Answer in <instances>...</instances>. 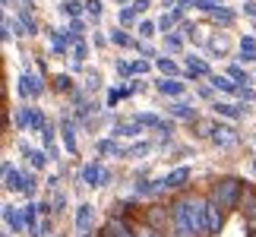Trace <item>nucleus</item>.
<instances>
[{"label": "nucleus", "instance_id": "1", "mask_svg": "<svg viewBox=\"0 0 256 237\" xmlns=\"http://www.w3.org/2000/svg\"><path fill=\"white\" fill-rule=\"evenodd\" d=\"M168 237H209L206 231V200L202 196H180L171 202V231Z\"/></svg>", "mask_w": 256, "mask_h": 237}, {"label": "nucleus", "instance_id": "2", "mask_svg": "<svg viewBox=\"0 0 256 237\" xmlns=\"http://www.w3.org/2000/svg\"><path fill=\"white\" fill-rule=\"evenodd\" d=\"M240 196H244V180H238V177H222V180H215L212 190H209V200L218 202L224 212H228V209H238V206H240Z\"/></svg>", "mask_w": 256, "mask_h": 237}, {"label": "nucleus", "instance_id": "3", "mask_svg": "<svg viewBox=\"0 0 256 237\" xmlns=\"http://www.w3.org/2000/svg\"><path fill=\"white\" fill-rule=\"evenodd\" d=\"M238 212L244 215V224H247V231L253 237L256 234V190H253V186H244V196H240Z\"/></svg>", "mask_w": 256, "mask_h": 237}, {"label": "nucleus", "instance_id": "4", "mask_svg": "<svg viewBox=\"0 0 256 237\" xmlns=\"http://www.w3.org/2000/svg\"><path fill=\"white\" fill-rule=\"evenodd\" d=\"M142 222L149 224V228L155 231H162V234H168V222H171V209H164V206H149L142 215Z\"/></svg>", "mask_w": 256, "mask_h": 237}, {"label": "nucleus", "instance_id": "5", "mask_svg": "<svg viewBox=\"0 0 256 237\" xmlns=\"http://www.w3.org/2000/svg\"><path fill=\"white\" fill-rule=\"evenodd\" d=\"M222 224H224V209L218 202H212L209 196H206V231H209V237H215L222 231Z\"/></svg>", "mask_w": 256, "mask_h": 237}, {"label": "nucleus", "instance_id": "6", "mask_svg": "<svg viewBox=\"0 0 256 237\" xmlns=\"http://www.w3.org/2000/svg\"><path fill=\"white\" fill-rule=\"evenodd\" d=\"M104 228L111 231L114 237H140V234H136V228H133V224L126 222V218H124V215H111Z\"/></svg>", "mask_w": 256, "mask_h": 237}, {"label": "nucleus", "instance_id": "7", "mask_svg": "<svg viewBox=\"0 0 256 237\" xmlns=\"http://www.w3.org/2000/svg\"><path fill=\"white\" fill-rule=\"evenodd\" d=\"M4 222H6V231H16V234L26 231V212L13 209V206H4Z\"/></svg>", "mask_w": 256, "mask_h": 237}, {"label": "nucleus", "instance_id": "8", "mask_svg": "<svg viewBox=\"0 0 256 237\" xmlns=\"http://www.w3.org/2000/svg\"><path fill=\"white\" fill-rule=\"evenodd\" d=\"M92 218H95V209L88 202H82L80 209H76V231L80 237H88V228H92Z\"/></svg>", "mask_w": 256, "mask_h": 237}, {"label": "nucleus", "instance_id": "9", "mask_svg": "<svg viewBox=\"0 0 256 237\" xmlns=\"http://www.w3.org/2000/svg\"><path fill=\"white\" fill-rule=\"evenodd\" d=\"M240 136L231 130V126H215V133H212V142L218 146V149H231V146H238Z\"/></svg>", "mask_w": 256, "mask_h": 237}, {"label": "nucleus", "instance_id": "10", "mask_svg": "<svg viewBox=\"0 0 256 237\" xmlns=\"http://www.w3.org/2000/svg\"><path fill=\"white\" fill-rule=\"evenodd\" d=\"M4 174H6V184H4L6 190H22V193H26V186H28V177H22V174H19V171H16V168L10 164V162L4 164Z\"/></svg>", "mask_w": 256, "mask_h": 237}, {"label": "nucleus", "instance_id": "11", "mask_svg": "<svg viewBox=\"0 0 256 237\" xmlns=\"http://www.w3.org/2000/svg\"><path fill=\"white\" fill-rule=\"evenodd\" d=\"M102 180H104V168L98 164V162H92V164L82 168V184H88V186H102Z\"/></svg>", "mask_w": 256, "mask_h": 237}, {"label": "nucleus", "instance_id": "12", "mask_svg": "<svg viewBox=\"0 0 256 237\" xmlns=\"http://www.w3.org/2000/svg\"><path fill=\"white\" fill-rule=\"evenodd\" d=\"M164 180H168V190H180V186H186V180H190V168H177Z\"/></svg>", "mask_w": 256, "mask_h": 237}, {"label": "nucleus", "instance_id": "13", "mask_svg": "<svg viewBox=\"0 0 256 237\" xmlns=\"http://www.w3.org/2000/svg\"><path fill=\"white\" fill-rule=\"evenodd\" d=\"M19 92L22 95H42V82L35 76H22L19 79Z\"/></svg>", "mask_w": 256, "mask_h": 237}, {"label": "nucleus", "instance_id": "14", "mask_svg": "<svg viewBox=\"0 0 256 237\" xmlns=\"http://www.w3.org/2000/svg\"><path fill=\"white\" fill-rule=\"evenodd\" d=\"M215 114H222V117H231V120H238V117H244L247 111H244V108H234V104H224V102H218V104H215Z\"/></svg>", "mask_w": 256, "mask_h": 237}, {"label": "nucleus", "instance_id": "15", "mask_svg": "<svg viewBox=\"0 0 256 237\" xmlns=\"http://www.w3.org/2000/svg\"><path fill=\"white\" fill-rule=\"evenodd\" d=\"M142 133V124L136 120V124H117L114 126V136H140Z\"/></svg>", "mask_w": 256, "mask_h": 237}, {"label": "nucleus", "instance_id": "16", "mask_svg": "<svg viewBox=\"0 0 256 237\" xmlns=\"http://www.w3.org/2000/svg\"><path fill=\"white\" fill-rule=\"evenodd\" d=\"M158 92H164V95H180L184 92V82H177V79H162V82H158Z\"/></svg>", "mask_w": 256, "mask_h": 237}, {"label": "nucleus", "instance_id": "17", "mask_svg": "<svg viewBox=\"0 0 256 237\" xmlns=\"http://www.w3.org/2000/svg\"><path fill=\"white\" fill-rule=\"evenodd\" d=\"M171 114H174V117H186V120H196V111H193L190 104H180V102L171 104Z\"/></svg>", "mask_w": 256, "mask_h": 237}, {"label": "nucleus", "instance_id": "18", "mask_svg": "<svg viewBox=\"0 0 256 237\" xmlns=\"http://www.w3.org/2000/svg\"><path fill=\"white\" fill-rule=\"evenodd\" d=\"M212 86L222 88V92H238V86H234L228 76H212Z\"/></svg>", "mask_w": 256, "mask_h": 237}, {"label": "nucleus", "instance_id": "19", "mask_svg": "<svg viewBox=\"0 0 256 237\" xmlns=\"http://www.w3.org/2000/svg\"><path fill=\"white\" fill-rule=\"evenodd\" d=\"M186 70H190L193 76H206V73H209V66H206L202 60H196V57H190V60H186Z\"/></svg>", "mask_w": 256, "mask_h": 237}, {"label": "nucleus", "instance_id": "20", "mask_svg": "<svg viewBox=\"0 0 256 237\" xmlns=\"http://www.w3.org/2000/svg\"><path fill=\"white\" fill-rule=\"evenodd\" d=\"M98 152H104V155H124V152H120V146H117V142H111V140L98 142Z\"/></svg>", "mask_w": 256, "mask_h": 237}, {"label": "nucleus", "instance_id": "21", "mask_svg": "<svg viewBox=\"0 0 256 237\" xmlns=\"http://www.w3.org/2000/svg\"><path fill=\"white\" fill-rule=\"evenodd\" d=\"M136 120H140L142 126H158V130H162V120H158V117H155V114H140V117H136Z\"/></svg>", "mask_w": 256, "mask_h": 237}, {"label": "nucleus", "instance_id": "22", "mask_svg": "<svg viewBox=\"0 0 256 237\" xmlns=\"http://www.w3.org/2000/svg\"><path fill=\"white\" fill-rule=\"evenodd\" d=\"M177 16H180V10H174V13H164V16H162V22H158V26L164 28V32H168V28H171V26L177 22Z\"/></svg>", "mask_w": 256, "mask_h": 237}, {"label": "nucleus", "instance_id": "23", "mask_svg": "<svg viewBox=\"0 0 256 237\" xmlns=\"http://www.w3.org/2000/svg\"><path fill=\"white\" fill-rule=\"evenodd\" d=\"M215 4H222V0H196V10H206V13H215V10H218V6H215Z\"/></svg>", "mask_w": 256, "mask_h": 237}, {"label": "nucleus", "instance_id": "24", "mask_svg": "<svg viewBox=\"0 0 256 237\" xmlns=\"http://www.w3.org/2000/svg\"><path fill=\"white\" fill-rule=\"evenodd\" d=\"M212 16H215V22H224V26H228V22H231V19H234V13H231V10H222V6H218V10H215V13H212Z\"/></svg>", "mask_w": 256, "mask_h": 237}, {"label": "nucleus", "instance_id": "25", "mask_svg": "<svg viewBox=\"0 0 256 237\" xmlns=\"http://www.w3.org/2000/svg\"><path fill=\"white\" fill-rule=\"evenodd\" d=\"M136 234H140V237H164L162 231H155V228H149V224H146V222H142V228H136Z\"/></svg>", "mask_w": 256, "mask_h": 237}, {"label": "nucleus", "instance_id": "26", "mask_svg": "<svg viewBox=\"0 0 256 237\" xmlns=\"http://www.w3.org/2000/svg\"><path fill=\"white\" fill-rule=\"evenodd\" d=\"M158 70L162 73H177V66H174V60H168V57H158Z\"/></svg>", "mask_w": 256, "mask_h": 237}, {"label": "nucleus", "instance_id": "27", "mask_svg": "<svg viewBox=\"0 0 256 237\" xmlns=\"http://www.w3.org/2000/svg\"><path fill=\"white\" fill-rule=\"evenodd\" d=\"M28 155H32V164H35V168H44V164H48V155H44L42 149H38V152H28Z\"/></svg>", "mask_w": 256, "mask_h": 237}, {"label": "nucleus", "instance_id": "28", "mask_svg": "<svg viewBox=\"0 0 256 237\" xmlns=\"http://www.w3.org/2000/svg\"><path fill=\"white\" fill-rule=\"evenodd\" d=\"M19 22H22V26L28 28V32H38V26H35V19H32V16H28V13H19Z\"/></svg>", "mask_w": 256, "mask_h": 237}, {"label": "nucleus", "instance_id": "29", "mask_svg": "<svg viewBox=\"0 0 256 237\" xmlns=\"http://www.w3.org/2000/svg\"><path fill=\"white\" fill-rule=\"evenodd\" d=\"M86 10H88V13H92V19H95L98 13H102V0H86Z\"/></svg>", "mask_w": 256, "mask_h": 237}, {"label": "nucleus", "instance_id": "30", "mask_svg": "<svg viewBox=\"0 0 256 237\" xmlns=\"http://www.w3.org/2000/svg\"><path fill=\"white\" fill-rule=\"evenodd\" d=\"M111 42H114V44H133L130 38H126L124 32H117V28H114V32H111Z\"/></svg>", "mask_w": 256, "mask_h": 237}, {"label": "nucleus", "instance_id": "31", "mask_svg": "<svg viewBox=\"0 0 256 237\" xmlns=\"http://www.w3.org/2000/svg\"><path fill=\"white\" fill-rule=\"evenodd\" d=\"M228 76H231V79H238V82H247V73H244L240 66H231V70H228Z\"/></svg>", "mask_w": 256, "mask_h": 237}, {"label": "nucleus", "instance_id": "32", "mask_svg": "<svg viewBox=\"0 0 256 237\" xmlns=\"http://www.w3.org/2000/svg\"><path fill=\"white\" fill-rule=\"evenodd\" d=\"M80 0H70V4H64V13H70V16H76V13H80Z\"/></svg>", "mask_w": 256, "mask_h": 237}, {"label": "nucleus", "instance_id": "33", "mask_svg": "<svg viewBox=\"0 0 256 237\" xmlns=\"http://www.w3.org/2000/svg\"><path fill=\"white\" fill-rule=\"evenodd\" d=\"M73 57H76V60H86V44H82V42L73 44Z\"/></svg>", "mask_w": 256, "mask_h": 237}, {"label": "nucleus", "instance_id": "34", "mask_svg": "<svg viewBox=\"0 0 256 237\" xmlns=\"http://www.w3.org/2000/svg\"><path fill=\"white\" fill-rule=\"evenodd\" d=\"M70 76H57V88H60V92H70Z\"/></svg>", "mask_w": 256, "mask_h": 237}, {"label": "nucleus", "instance_id": "35", "mask_svg": "<svg viewBox=\"0 0 256 237\" xmlns=\"http://www.w3.org/2000/svg\"><path fill=\"white\" fill-rule=\"evenodd\" d=\"M133 16H136V10H133V6L120 10V22H133Z\"/></svg>", "mask_w": 256, "mask_h": 237}, {"label": "nucleus", "instance_id": "36", "mask_svg": "<svg viewBox=\"0 0 256 237\" xmlns=\"http://www.w3.org/2000/svg\"><path fill=\"white\" fill-rule=\"evenodd\" d=\"M64 206H66V196L57 193V196H54V212H64Z\"/></svg>", "mask_w": 256, "mask_h": 237}, {"label": "nucleus", "instance_id": "37", "mask_svg": "<svg viewBox=\"0 0 256 237\" xmlns=\"http://www.w3.org/2000/svg\"><path fill=\"white\" fill-rule=\"evenodd\" d=\"M146 152H149V146H146V142H140V146H133V149L126 152V155H146Z\"/></svg>", "mask_w": 256, "mask_h": 237}, {"label": "nucleus", "instance_id": "38", "mask_svg": "<svg viewBox=\"0 0 256 237\" xmlns=\"http://www.w3.org/2000/svg\"><path fill=\"white\" fill-rule=\"evenodd\" d=\"M32 126H44V114L42 111H32Z\"/></svg>", "mask_w": 256, "mask_h": 237}, {"label": "nucleus", "instance_id": "39", "mask_svg": "<svg viewBox=\"0 0 256 237\" xmlns=\"http://www.w3.org/2000/svg\"><path fill=\"white\" fill-rule=\"evenodd\" d=\"M164 44H168L171 51H177V48H180V38H177V35H168V42H164Z\"/></svg>", "mask_w": 256, "mask_h": 237}, {"label": "nucleus", "instance_id": "40", "mask_svg": "<svg viewBox=\"0 0 256 237\" xmlns=\"http://www.w3.org/2000/svg\"><path fill=\"white\" fill-rule=\"evenodd\" d=\"M133 70H136V73H146V70H149V64H146V60H136Z\"/></svg>", "mask_w": 256, "mask_h": 237}, {"label": "nucleus", "instance_id": "41", "mask_svg": "<svg viewBox=\"0 0 256 237\" xmlns=\"http://www.w3.org/2000/svg\"><path fill=\"white\" fill-rule=\"evenodd\" d=\"M152 28H155V26H152V22H142V26H140V32H142V35H146V38H149V35H152Z\"/></svg>", "mask_w": 256, "mask_h": 237}, {"label": "nucleus", "instance_id": "42", "mask_svg": "<svg viewBox=\"0 0 256 237\" xmlns=\"http://www.w3.org/2000/svg\"><path fill=\"white\" fill-rule=\"evenodd\" d=\"M146 6H149V0H136V4H133V10H136V13H142Z\"/></svg>", "mask_w": 256, "mask_h": 237}, {"label": "nucleus", "instance_id": "43", "mask_svg": "<svg viewBox=\"0 0 256 237\" xmlns=\"http://www.w3.org/2000/svg\"><path fill=\"white\" fill-rule=\"evenodd\" d=\"M244 10H247V16H253V19H256V4H247Z\"/></svg>", "mask_w": 256, "mask_h": 237}, {"label": "nucleus", "instance_id": "44", "mask_svg": "<svg viewBox=\"0 0 256 237\" xmlns=\"http://www.w3.org/2000/svg\"><path fill=\"white\" fill-rule=\"evenodd\" d=\"M98 237H114L111 231H108V228H102V234H98Z\"/></svg>", "mask_w": 256, "mask_h": 237}, {"label": "nucleus", "instance_id": "45", "mask_svg": "<svg viewBox=\"0 0 256 237\" xmlns=\"http://www.w3.org/2000/svg\"><path fill=\"white\" fill-rule=\"evenodd\" d=\"M253 174H256V158H253Z\"/></svg>", "mask_w": 256, "mask_h": 237}, {"label": "nucleus", "instance_id": "46", "mask_svg": "<svg viewBox=\"0 0 256 237\" xmlns=\"http://www.w3.org/2000/svg\"><path fill=\"white\" fill-rule=\"evenodd\" d=\"M253 237H256V234H253Z\"/></svg>", "mask_w": 256, "mask_h": 237}]
</instances>
